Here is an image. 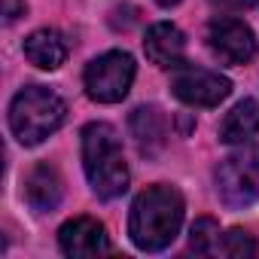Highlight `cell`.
Instances as JSON below:
<instances>
[{
  "mask_svg": "<svg viewBox=\"0 0 259 259\" xmlns=\"http://www.w3.org/2000/svg\"><path fill=\"white\" fill-rule=\"evenodd\" d=\"M256 135H259V104L244 98L220 122V141L223 144H247Z\"/></svg>",
  "mask_w": 259,
  "mask_h": 259,
  "instance_id": "12",
  "label": "cell"
},
{
  "mask_svg": "<svg viewBox=\"0 0 259 259\" xmlns=\"http://www.w3.org/2000/svg\"><path fill=\"white\" fill-rule=\"evenodd\" d=\"M171 89L174 95L189 104V107H217L220 101L229 98L232 92V82L226 76H220L217 70H207V67H195V64H180L174 79H171Z\"/></svg>",
  "mask_w": 259,
  "mask_h": 259,
  "instance_id": "6",
  "label": "cell"
},
{
  "mask_svg": "<svg viewBox=\"0 0 259 259\" xmlns=\"http://www.w3.org/2000/svg\"><path fill=\"white\" fill-rule=\"evenodd\" d=\"M256 241L247 235V232H241V229H232V232H226L223 235V241H220V253H226V256H232V259H244V256H256Z\"/></svg>",
  "mask_w": 259,
  "mask_h": 259,
  "instance_id": "15",
  "label": "cell"
},
{
  "mask_svg": "<svg viewBox=\"0 0 259 259\" xmlns=\"http://www.w3.org/2000/svg\"><path fill=\"white\" fill-rule=\"evenodd\" d=\"M180 223H183V195L174 186L156 183L135 198L132 217H128V235H132L138 250L159 253L177 238Z\"/></svg>",
  "mask_w": 259,
  "mask_h": 259,
  "instance_id": "1",
  "label": "cell"
},
{
  "mask_svg": "<svg viewBox=\"0 0 259 259\" xmlns=\"http://www.w3.org/2000/svg\"><path fill=\"white\" fill-rule=\"evenodd\" d=\"M25 58L40 70H55L67 58V43H64V37L58 31H49V28L34 31L25 40Z\"/></svg>",
  "mask_w": 259,
  "mask_h": 259,
  "instance_id": "13",
  "label": "cell"
},
{
  "mask_svg": "<svg viewBox=\"0 0 259 259\" xmlns=\"http://www.w3.org/2000/svg\"><path fill=\"white\" fill-rule=\"evenodd\" d=\"M156 4H159V7H177L180 0H156Z\"/></svg>",
  "mask_w": 259,
  "mask_h": 259,
  "instance_id": "18",
  "label": "cell"
},
{
  "mask_svg": "<svg viewBox=\"0 0 259 259\" xmlns=\"http://www.w3.org/2000/svg\"><path fill=\"white\" fill-rule=\"evenodd\" d=\"M7 4V10H4V16H7V22L13 25L19 16H25V0H4Z\"/></svg>",
  "mask_w": 259,
  "mask_h": 259,
  "instance_id": "17",
  "label": "cell"
},
{
  "mask_svg": "<svg viewBox=\"0 0 259 259\" xmlns=\"http://www.w3.org/2000/svg\"><path fill=\"white\" fill-rule=\"evenodd\" d=\"M217 192L226 207L241 210L259 201V147H244L217 168Z\"/></svg>",
  "mask_w": 259,
  "mask_h": 259,
  "instance_id": "4",
  "label": "cell"
},
{
  "mask_svg": "<svg viewBox=\"0 0 259 259\" xmlns=\"http://www.w3.org/2000/svg\"><path fill=\"white\" fill-rule=\"evenodd\" d=\"M58 244H61L64 256H98V253L113 250L107 229L92 217H76V220L64 223L58 232Z\"/></svg>",
  "mask_w": 259,
  "mask_h": 259,
  "instance_id": "8",
  "label": "cell"
},
{
  "mask_svg": "<svg viewBox=\"0 0 259 259\" xmlns=\"http://www.w3.org/2000/svg\"><path fill=\"white\" fill-rule=\"evenodd\" d=\"M144 52L156 67H180L186 61V37L177 25L159 22L144 37Z\"/></svg>",
  "mask_w": 259,
  "mask_h": 259,
  "instance_id": "9",
  "label": "cell"
},
{
  "mask_svg": "<svg viewBox=\"0 0 259 259\" xmlns=\"http://www.w3.org/2000/svg\"><path fill=\"white\" fill-rule=\"evenodd\" d=\"M132 138L144 156H159L168 141V119L159 107H138L128 119Z\"/></svg>",
  "mask_w": 259,
  "mask_h": 259,
  "instance_id": "10",
  "label": "cell"
},
{
  "mask_svg": "<svg viewBox=\"0 0 259 259\" xmlns=\"http://www.w3.org/2000/svg\"><path fill=\"white\" fill-rule=\"evenodd\" d=\"M217 10H229V13H244V10H253L259 0H207Z\"/></svg>",
  "mask_w": 259,
  "mask_h": 259,
  "instance_id": "16",
  "label": "cell"
},
{
  "mask_svg": "<svg viewBox=\"0 0 259 259\" xmlns=\"http://www.w3.org/2000/svg\"><path fill=\"white\" fill-rule=\"evenodd\" d=\"M82 82L92 101L116 104L128 95L135 82V58L128 52H104L85 67Z\"/></svg>",
  "mask_w": 259,
  "mask_h": 259,
  "instance_id": "5",
  "label": "cell"
},
{
  "mask_svg": "<svg viewBox=\"0 0 259 259\" xmlns=\"http://www.w3.org/2000/svg\"><path fill=\"white\" fill-rule=\"evenodd\" d=\"M82 168L101 198H116L128 189V165L113 125L92 122L82 128Z\"/></svg>",
  "mask_w": 259,
  "mask_h": 259,
  "instance_id": "2",
  "label": "cell"
},
{
  "mask_svg": "<svg viewBox=\"0 0 259 259\" xmlns=\"http://www.w3.org/2000/svg\"><path fill=\"white\" fill-rule=\"evenodd\" d=\"M64 116H67L64 101L46 85H28L10 104V128L16 141L25 147H34L46 141L52 132H58Z\"/></svg>",
  "mask_w": 259,
  "mask_h": 259,
  "instance_id": "3",
  "label": "cell"
},
{
  "mask_svg": "<svg viewBox=\"0 0 259 259\" xmlns=\"http://www.w3.org/2000/svg\"><path fill=\"white\" fill-rule=\"evenodd\" d=\"M207 46H210L213 58H220L223 64L241 67L256 58L253 31L238 19H213L207 25Z\"/></svg>",
  "mask_w": 259,
  "mask_h": 259,
  "instance_id": "7",
  "label": "cell"
},
{
  "mask_svg": "<svg viewBox=\"0 0 259 259\" xmlns=\"http://www.w3.org/2000/svg\"><path fill=\"white\" fill-rule=\"evenodd\" d=\"M64 195V183L58 177L55 168L49 165H37L28 177H25V201L37 210V213H49L61 204Z\"/></svg>",
  "mask_w": 259,
  "mask_h": 259,
  "instance_id": "11",
  "label": "cell"
},
{
  "mask_svg": "<svg viewBox=\"0 0 259 259\" xmlns=\"http://www.w3.org/2000/svg\"><path fill=\"white\" fill-rule=\"evenodd\" d=\"M189 250L195 256H210L220 250V226L210 220V217H201L192 223V232H189Z\"/></svg>",
  "mask_w": 259,
  "mask_h": 259,
  "instance_id": "14",
  "label": "cell"
}]
</instances>
